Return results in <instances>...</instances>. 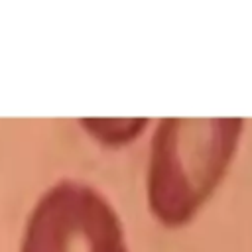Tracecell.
<instances>
[{
  "mask_svg": "<svg viewBox=\"0 0 252 252\" xmlns=\"http://www.w3.org/2000/svg\"><path fill=\"white\" fill-rule=\"evenodd\" d=\"M232 128L167 126L156 140L150 207L165 226L189 222L219 181L230 150Z\"/></svg>",
  "mask_w": 252,
  "mask_h": 252,
  "instance_id": "1",
  "label": "cell"
},
{
  "mask_svg": "<svg viewBox=\"0 0 252 252\" xmlns=\"http://www.w3.org/2000/svg\"><path fill=\"white\" fill-rule=\"evenodd\" d=\"M20 252H128L114 209L93 189L63 183L32 211Z\"/></svg>",
  "mask_w": 252,
  "mask_h": 252,
  "instance_id": "2",
  "label": "cell"
}]
</instances>
